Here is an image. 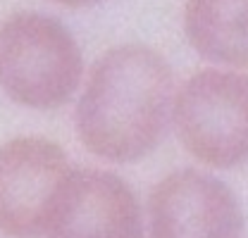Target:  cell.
<instances>
[{"label": "cell", "instance_id": "cell-1", "mask_svg": "<svg viewBox=\"0 0 248 238\" xmlns=\"http://www.w3.org/2000/svg\"><path fill=\"white\" fill-rule=\"evenodd\" d=\"M172 98V67L157 50L141 43L110 48L93 62L77 100V138L105 162H139L160 146Z\"/></svg>", "mask_w": 248, "mask_h": 238}, {"label": "cell", "instance_id": "cell-2", "mask_svg": "<svg viewBox=\"0 0 248 238\" xmlns=\"http://www.w3.org/2000/svg\"><path fill=\"white\" fill-rule=\"evenodd\" d=\"M84 58L58 19L15 12L0 24V89L29 110H60L79 90Z\"/></svg>", "mask_w": 248, "mask_h": 238}, {"label": "cell", "instance_id": "cell-3", "mask_svg": "<svg viewBox=\"0 0 248 238\" xmlns=\"http://www.w3.org/2000/svg\"><path fill=\"white\" fill-rule=\"evenodd\" d=\"M170 121L201 164L234 169L248 162V76L229 69L191 74L172 98Z\"/></svg>", "mask_w": 248, "mask_h": 238}, {"label": "cell", "instance_id": "cell-4", "mask_svg": "<svg viewBox=\"0 0 248 238\" xmlns=\"http://www.w3.org/2000/svg\"><path fill=\"white\" fill-rule=\"evenodd\" d=\"M143 208L120 174L69 167L48 208L41 238H143Z\"/></svg>", "mask_w": 248, "mask_h": 238}, {"label": "cell", "instance_id": "cell-5", "mask_svg": "<svg viewBox=\"0 0 248 238\" xmlns=\"http://www.w3.org/2000/svg\"><path fill=\"white\" fill-rule=\"evenodd\" d=\"M148 238H244L234 191L201 169H174L148 195Z\"/></svg>", "mask_w": 248, "mask_h": 238}, {"label": "cell", "instance_id": "cell-6", "mask_svg": "<svg viewBox=\"0 0 248 238\" xmlns=\"http://www.w3.org/2000/svg\"><path fill=\"white\" fill-rule=\"evenodd\" d=\"M72 164L60 143L17 136L0 146V234L41 238L48 208Z\"/></svg>", "mask_w": 248, "mask_h": 238}, {"label": "cell", "instance_id": "cell-7", "mask_svg": "<svg viewBox=\"0 0 248 238\" xmlns=\"http://www.w3.org/2000/svg\"><path fill=\"white\" fill-rule=\"evenodd\" d=\"M184 31L205 60L248 67V0H186Z\"/></svg>", "mask_w": 248, "mask_h": 238}, {"label": "cell", "instance_id": "cell-8", "mask_svg": "<svg viewBox=\"0 0 248 238\" xmlns=\"http://www.w3.org/2000/svg\"><path fill=\"white\" fill-rule=\"evenodd\" d=\"M50 2H58L62 7H72V10H77V7H91L95 2H103V0H50Z\"/></svg>", "mask_w": 248, "mask_h": 238}]
</instances>
